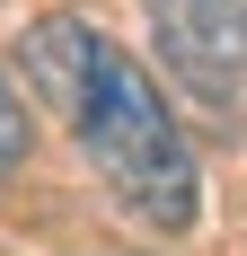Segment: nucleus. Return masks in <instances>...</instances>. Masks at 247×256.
Instances as JSON below:
<instances>
[{
	"mask_svg": "<svg viewBox=\"0 0 247 256\" xmlns=\"http://www.w3.org/2000/svg\"><path fill=\"white\" fill-rule=\"evenodd\" d=\"M18 159H26V106L9 88V71H0V168H18Z\"/></svg>",
	"mask_w": 247,
	"mask_h": 256,
	"instance_id": "obj_3",
	"label": "nucleus"
},
{
	"mask_svg": "<svg viewBox=\"0 0 247 256\" xmlns=\"http://www.w3.org/2000/svg\"><path fill=\"white\" fill-rule=\"evenodd\" d=\"M150 36H159V62H168L194 98H238L247 71V0H142Z\"/></svg>",
	"mask_w": 247,
	"mask_h": 256,
	"instance_id": "obj_2",
	"label": "nucleus"
},
{
	"mask_svg": "<svg viewBox=\"0 0 247 256\" xmlns=\"http://www.w3.org/2000/svg\"><path fill=\"white\" fill-rule=\"evenodd\" d=\"M18 62H26V88L71 124L80 159L106 177V194L142 230H194V212H203L194 150H186L159 80L115 36H98L88 18H36Z\"/></svg>",
	"mask_w": 247,
	"mask_h": 256,
	"instance_id": "obj_1",
	"label": "nucleus"
}]
</instances>
